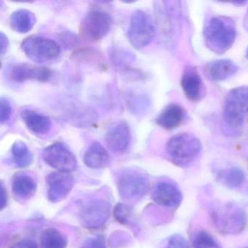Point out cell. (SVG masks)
I'll return each instance as SVG.
<instances>
[{
	"instance_id": "obj_1",
	"label": "cell",
	"mask_w": 248,
	"mask_h": 248,
	"mask_svg": "<svg viewBox=\"0 0 248 248\" xmlns=\"http://www.w3.org/2000/svg\"><path fill=\"white\" fill-rule=\"evenodd\" d=\"M207 47L216 53L229 50L236 37V27L232 18L216 16L209 20L204 31Z\"/></svg>"
},
{
	"instance_id": "obj_2",
	"label": "cell",
	"mask_w": 248,
	"mask_h": 248,
	"mask_svg": "<svg viewBox=\"0 0 248 248\" xmlns=\"http://www.w3.org/2000/svg\"><path fill=\"white\" fill-rule=\"evenodd\" d=\"M217 229L226 234L240 233L246 226L247 216L239 206L232 203H215L210 210Z\"/></svg>"
},
{
	"instance_id": "obj_3",
	"label": "cell",
	"mask_w": 248,
	"mask_h": 248,
	"mask_svg": "<svg viewBox=\"0 0 248 248\" xmlns=\"http://www.w3.org/2000/svg\"><path fill=\"white\" fill-rule=\"evenodd\" d=\"M202 144L195 136L181 133L170 139L166 150L170 159L178 166L186 167L192 163L200 155Z\"/></svg>"
},
{
	"instance_id": "obj_4",
	"label": "cell",
	"mask_w": 248,
	"mask_h": 248,
	"mask_svg": "<svg viewBox=\"0 0 248 248\" xmlns=\"http://www.w3.org/2000/svg\"><path fill=\"white\" fill-rule=\"evenodd\" d=\"M111 24L112 19L108 13L101 10H92L81 21L79 34L86 41H99L109 32Z\"/></svg>"
},
{
	"instance_id": "obj_5",
	"label": "cell",
	"mask_w": 248,
	"mask_h": 248,
	"mask_svg": "<svg viewBox=\"0 0 248 248\" xmlns=\"http://www.w3.org/2000/svg\"><path fill=\"white\" fill-rule=\"evenodd\" d=\"M248 113V88L241 87L232 90L226 95L223 116L232 127H239Z\"/></svg>"
},
{
	"instance_id": "obj_6",
	"label": "cell",
	"mask_w": 248,
	"mask_h": 248,
	"mask_svg": "<svg viewBox=\"0 0 248 248\" xmlns=\"http://www.w3.org/2000/svg\"><path fill=\"white\" fill-rule=\"evenodd\" d=\"M155 35V27L151 17L142 11H136L132 16L128 28V39L136 49L149 46Z\"/></svg>"
},
{
	"instance_id": "obj_7",
	"label": "cell",
	"mask_w": 248,
	"mask_h": 248,
	"mask_svg": "<svg viewBox=\"0 0 248 248\" xmlns=\"http://www.w3.org/2000/svg\"><path fill=\"white\" fill-rule=\"evenodd\" d=\"M26 56L36 63L50 62L59 57L61 48L59 45L50 39L41 37H30L21 45Z\"/></svg>"
},
{
	"instance_id": "obj_8",
	"label": "cell",
	"mask_w": 248,
	"mask_h": 248,
	"mask_svg": "<svg viewBox=\"0 0 248 248\" xmlns=\"http://www.w3.org/2000/svg\"><path fill=\"white\" fill-rule=\"evenodd\" d=\"M117 186L123 199L135 200L140 198L148 192L149 182L147 178L140 172L127 170L119 177Z\"/></svg>"
},
{
	"instance_id": "obj_9",
	"label": "cell",
	"mask_w": 248,
	"mask_h": 248,
	"mask_svg": "<svg viewBox=\"0 0 248 248\" xmlns=\"http://www.w3.org/2000/svg\"><path fill=\"white\" fill-rule=\"evenodd\" d=\"M46 164L59 172H70L78 166V161L74 154L63 143H55L47 146L43 153Z\"/></svg>"
},
{
	"instance_id": "obj_10",
	"label": "cell",
	"mask_w": 248,
	"mask_h": 248,
	"mask_svg": "<svg viewBox=\"0 0 248 248\" xmlns=\"http://www.w3.org/2000/svg\"><path fill=\"white\" fill-rule=\"evenodd\" d=\"M7 75L14 82H23L29 80L46 82L52 78L53 73L47 68L27 63H16L8 68Z\"/></svg>"
},
{
	"instance_id": "obj_11",
	"label": "cell",
	"mask_w": 248,
	"mask_h": 248,
	"mask_svg": "<svg viewBox=\"0 0 248 248\" xmlns=\"http://www.w3.org/2000/svg\"><path fill=\"white\" fill-rule=\"evenodd\" d=\"M47 197L52 202H58L64 200L74 186V178L69 172H56L50 173L46 178Z\"/></svg>"
},
{
	"instance_id": "obj_12",
	"label": "cell",
	"mask_w": 248,
	"mask_h": 248,
	"mask_svg": "<svg viewBox=\"0 0 248 248\" xmlns=\"http://www.w3.org/2000/svg\"><path fill=\"white\" fill-rule=\"evenodd\" d=\"M105 139L110 150L117 153L125 152L131 141V133L128 124L124 121L116 123L107 132Z\"/></svg>"
},
{
	"instance_id": "obj_13",
	"label": "cell",
	"mask_w": 248,
	"mask_h": 248,
	"mask_svg": "<svg viewBox=\"0 0 248 248\" xmlns=\"http://www.w3.org/2000/svg\"><path fill=\"white\" fill-rule=\"evenodd\" d=\"M154 201L162 207L176 208L183 200L182 194L173 184L159 182L155 185L152 192Z\"/></svg>"
},
{
	"instance_id": "obj_14",
	"label": "cell",
	"mask_w": 248,
	"mask_h": 248,
	"mask_svg": "<svg viewBox=\"0 0 248 248\" xmlns=\"http://www.w3.org/2000/svg\"><path fill=\"white\" fill-rule=\"evenodd\" d=\"M109 215V207L105 201L96 200L88 203L82 212V222L88 228H95L105 223Z\"/></svg>"
},
{
	"instance_id": "obj_15",
	"label": "cell",
	"mask_w": 248,
	"mask_h": 248,
	"mask_svg": "<svg viewBox=\"0 0 248 248\" xmlns=\"http://www.w3.org/2000/svg\"><path fill=\"white\" fill-rule=\"evenodd\" d=\"M183 90L188 99L193 101L201 99L204 94V85L195 68L187 66L182 78Z\"/></svg>"
},
{
	"instance_id": "obj_16",
	"label": "cell",
	"mask_w": 248,
	"mask_h": 248,
	"mask_svg": "<svg viewBox=\"0 0 248 248\" xmlns=\"http://www.w3.org/2000/svg\"><path fill=\"white\" fill-rule=\"evenodd\" d=\"M21 117L27 127L35 134H46L51 128L49 117L34 110H23Z\"/></svg>"
},
{
	"instance_id": "obj_17",
	"label": "cell",
	"mask_w": 248,
	"mask_h": 248,
	"mask_svg": "<svg viewBox=\"0 0 248 248\" xmlns=\"http://www.w3.org/2000/svg\"><path fill=\"white\" fill-rule=\"evenodd\" d=\"M110 162V156L107 149L98 142H94L84 155V162L88 168L101 169L105 168Z\"/></svg>"
},
{
	"instance_id": "obj_18",
	"label": "cell",
	"mask_w": 248,
	"mask_h": 248,
	"mask_svg": "<svg viewBox=\"0 0 248 248\" xmlns=\"http://www.w3.org/2000/svg\"><path fill=\"white\" fill-rule=\"evenodd\" d=\"M184 118V108L178 104H170L158 116L156 123L166 130H172L182 123Z\"/></svg>"
},
{
	"instance_id": "obj_19",
	"label": "cell",
	"mask_w": 248,
	"mask_h": 248,
	"mask_svg": "<svg viewBox=\"0 0 248 248\" xmlns=\"http://www.w3.org/2000/svg\"><path fill=\"white\" fill-rule=\"evenodd\" d=\"M12 189L16 197L20 200H29L35 194L37 184L30 175L18 173L13 178Z\"/></svg>"
},
{
	"instance_id": "obj_20",
	"label": "cell",
	"mask_w": 248,
	"mask_h": 248,
	"mask_svg": "<svg viewBox=\"0 0 248 248\" xmlns=\"http://www.w3.org/2000/svg\"><path fill=\"white\" fill-rule=\"evenodd\" d=\"M238 70L236 63L230 60H217L209 63L206 69L207 76L212 80L221 81L232 77Z\"/></svg>"
},
{
	"instance_id": "obj_21",
	"label": "cell",
	"mask_w": 248,
	"mask_h": 248,
	"mask_svg": "<svg viewBox=\"0 0 248 248\" xmlns=\"http://www.w3.org/2000/svg\"><path fill=\"white\" fill-rule=\"evenodd\" d=\"M36 17L33 13L27 10L15 11L10 18L11 28L21 34L29 32L34 27Z\"/></svg>"
},
{
	"instance_id": "obj_22",
	"label": "cell",
	"mask_w": 248,
	"mask_h": 248,
	"mask_svg": "<svg viewBox=\"0 0 248 248\" xmlns=\"http://www.w3.org/2000/svg\"><path fill=\"white\" fill-rule=\"evenodd\" d=\"M41 248H66V236L56 229H48L42 233L40 237Z\"/></svg>"
},
{
	"instance_id": "obj_23",
	"label": "cell",
	"mask_w": 248,
	"mask_h": 248,
	"mask_svg": "<svg viewBox=\"0 0 248 248\" xmlns=\"http://www.w3.org/2000/svg\"><path fill=\"white\" fill-rule=\"evenodd\" d=\"M12 155L14 162L19 168L30 166L32 162V155L24 142L17 141L13 145Z\"/></svg>"
},
{
	"instance_id": "obj_24",
	"label": "cell",
	"mask_w": 248,
	"mask_h": 248,
	"mask_svg": "<svg viewBox=\"0 0 248 248\" xmlns=\"http://www.w3.org/2000/svg\"><path fill=\"white\" fill-rule=\"evenodd\" d=\"M194 248H220L217 241L206 232L196 233L193 239Z\"/></svg>"
},
{
	"instance_id": "obj_25",
	"label": "cell",
	"mask_w": 248,
	"mask_h": 248,
	"mask_svg": "<svg viewBox=\"0 0 248 248\" xmlns=\"http://www.w3.org/2000/svg\"><path fill=\"white\" fill-rule=\"evenodd\" d=\"M244 178L245 176L243 172L236 168L229 170L224 176L225 183L231 188H236L240 186L243 182Z\"/></svg>"
},
{
	"instance_id": "obj_26",
	"label": "cell",
	"mask_w": 248,
	"mask_h": 248,
	"mask_svg": "<svg viewBox=\"0 0 248 248\" xmlns=\"http://www.w3.org/2000/svg\"><path fill=\"white\" fill-rule=\"evenodd\" d=\"M132 212L128 206L124 204H120L116 205L114 210V216L116 220L122 224H126L130 221L131 217Z\"/></svg>"
},
{
	"instance_id": "obj_27",
	"label": "cell",
	"mask_w": 248,
	"mask_h": 248,
	"mask_svg": "<svg viewBox=\"0 0 248 248\" xmlns=\"http://www.w3.org/2000/svg\"><path fill=\"white\" fill-rule=\"evenodd\" d=\"M12 108L11 104L7 99L2 98L0 101V122L2 124L6 123L11 119Z\"/></svg>"
},
{
	"instance_id": "obj_28",
	"label": "cell",
	"mask_w": 248,
	"mask_h": 248,
	"mask_svg": "<svg viewBox=\"0 0 248 248\" xmlns=\"http://www.w3.org/2000/svg\"><path fill=\"white\" fill-rule=\"evenodd\" d=\"M165 248H188V245L181 235H174L168 239Z\"/></svg>"
},
{
	"instance_id": "obj_29",
	"label": "cell",
	"mask_w": 248,
	"mask_h": 248,
	"mask_svg": "<svg viewBox=\"0 0 248 248\" xmlns=\"http://www.w3.org/2000/svg\"><path fill=\"white\" fill-rule=\"evenodd\" d=\"M82 248H107L105 239L102 236L90 238L85 242Z\"/></svg>"
},
{
	"instance_id": "obj_30",
	"label": "cell",
	"mask_w": 248,
	"mask_h": 248,
	"mask_svg": "<svg viewBox=\"0 0 248 248\" xmlns=\"http://www.w3.org/2000/svg\"><path fill=\"white\" fill-rule=\"evenodd\" d=\"M10 248H39L37 243L31 239H24L13 245Z\"/></svg>"
},
{
	"instance_id": "obj_31",
	"label": "cell",
	"mask_w": 248,
	"mask_h": 248,
	"mask_svg": "<svg viewBox=\"0 0 248 248\" xmlns=\"http://www.w3.org/2000/svg\"><path fill=\"white\" fill-rule=\"evenodd\" d=\"M0 46H1V54L3 55L6 53L9 47V40L8 37L3 33L0 34Z\"/></svg>"
},
{
	"instance_id": "obj_32",
	"label": "cell",
	"mask_w": 248,
	"mask_h": 248,
	"mask_svg": "<svg viewBox=\"0 0 248 248\" xmlns=\"http://www.w3.org/2000/svg\"><path fill=\"white\" fill-rule=\"evenodd\" d=\"M7 194L3 186L1 185V208L3 209L7 204Z\"/></svg>"
},
{
	"instance_id": "obj_33",
	"label": "cell",
	"mask_w": 248,
	"mask_h": 248,
	"mask_svg": "<svg viewBox=\"0 0 248 248\" xmlns=\"http://www.w3.org/2000/svg\"><path fill=\"white\" fill-rule=\"evenodd\" d=\"M244 26H245V29L248 30V10L247 11L246 15L245 17V21H244Z\"/></svg>"
},
{
	"instance_id": "obj_34",
	"label": "cell",
	"mask_w": 248,
	"mask_h": 248,
	"mask_svg": "<svg viewBox=\"0 0 248 248\" xmlns=\"http://www.w3.org/2000/svg\"><path fill=\"white\" fill-rule=\"evenodd\" d=\"M247 57H248V50H247Z\"/></svg>"
},
{
	"instance_id": "obj_35",
	"label": "cell",
	"mask_w": 248,
	"mask_h": 248,
	"mask_svg": "<svg viewBox=\"0 0 248 248\" xmlns=\"http://www.w3.org/2000/svg\"></svg>"
}]
</instances>
